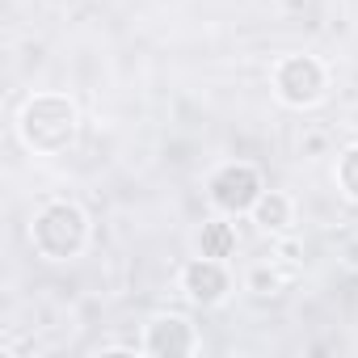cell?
Instances as JSON below:
<instances>
[{
  "label": "cell",
  "instance_id": "obj_1",
  "mask_svg": "<svg viewBox=\"0 0 358 358\" xmlns=\"http://www.w3.org/2000/svg\"><path fill=\"white\" fill-rule=\"evenodd\" d=\"M17 127V139L26 152L34 156H64L76 135H80V106L68 97V93H55V89H43V93H30L13 118Z\"/></svg>",
  "mask_w": 358,
  "mask_h": 358
},
{
  "label": "cell",
  "instance_id": "obj_2",
  "mask_svg": "<svg viewBox=\"0 0 358 358\" xmlns=\"http://www.w3.org/2000/svg\"><path fill=\"white\" fill-rule=\"evenodd\" d=\"M93 245V220L80 203L72 199H47L34 220H30V249L51 262V266H64V262H76L85 257Z\"/></svg>",
  "mask_w": 358,
  "mask_h": 358
},
{
  "label": "cell",
  "instance_id": "obj_3",
  "mask_svg": "<svg viewBox=\"0 0 358 358\" xmlns=\"http://www.w3.org/2000/svg\"><path fill=\"white\" fill-rule=\"evenodd\" d=\"M329 64L312 51H291V55H278L274 68H270V89H274V101L287 106V110H316L324 97H329Z\"/></svg>",
  "mask_w": 358,
  "mask_h": 358
},
{
  "label": "cell",
  "instance_id": "obj_4",
  "mask_svg": "<svg viewBox=\"0 0 358 358\" xmlns=\"http://www.w3.org/2000/svg\"><path fill=\"white\" fill-rule=\"evenodd\" d=\"M266 194V177L253 160H224L211 177H207V203L220 215H249L257 207V199Z\"/></svg>",
  "mask_w": 358,
  "mask_h": 358
},
{
  "label": "cell",
  "instance_id": "obj_5",
  "mask_svg": "<svg viewBox=\"0 0 358 358\" xmlns=\"http://www.w3.org/2000/svg\"><path fill=\"white\" fill-rule=\"evenodd\" d=\"M139 350H143V358H194L203 350V333L182 312H156L143 324Z\"/></svg>",
  "mask_w": 358,
  "mask_h": 358
},
{
  "label": "cell",
  "instance_id": "obj_6",
  "mask_svg": "<svg viewBox=\"0 0 358 358\" xmlns=\"http://www.w3.org/2000/svg\"><path fill=\"white\" fill-rule=\"evenodd\" d=\"M177 291H182L194 308H220L232 295V270L220 257H190L177 274Z\"/></svg>",
  "mask_w": 358,
  "mask_h": 358
},
{
  "label": "cell",
  "instance_id": "obj_7",
  "mask_svg": "<svg viewBox=\"0 0 358 358\" xmlns=\"http://www.w3.org/2000/svg\"><path fill=\"white\" fill-rule=\"evenodd\" d=\"M249 220H253L257 232H266V236H287L291 224H295V199H291L287 190H266V194L257 199V207L249 211Z\"/></svg>",
  "mask_w": 358,
  "mask_h": 358
},
{
  "label": "cell",
  "instance_id": "obj_8",
  "mask_svg": "<svg viewBox=\"0 0 358 358\" xmlns=\"http://www.w3.org/2000/svg\"><path fill=\"white\" fill-rule=\"evenodd\" d=\"M236 249H241V232H236L232 215H215V220H207L199 228V253L203 257L228 262V257H236Z\"/></svg>",
  "mask_w": 358,
  "mask_h": 358
},
{
  "label": "cell",
  "instance_id": "obj_9",
  "mask_svg": "<svg viewBox=\"0 0 358 358\" xmlns=\"http://www.w3.org/2000/svg\"><path fill=\"white\" fill-rule=\"evenodd\" d=\"M333 182H337L341 199L358 203V139H354V143H345V148L337 152V164H333Z\"/></svg>",
  "mask_w": 358,
  "mask_h": 358
},
{
  "label": "cell",
  "instance_id": "obj_10",
  "mask_svg": "<svg viewBox=\"0 0 358 358\" xmlns=\"http://www.w3.org/2000/svg\"><path fill=\"white\" fill-rule=\"evenodd\" d=\"M249 291H253V295H278V274H274L270 266H257V270L249 274Z\"/></svg>",
  "mask_w": 358,
  "mask_h": 358
}]
</instances>
